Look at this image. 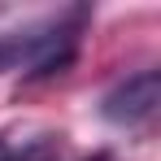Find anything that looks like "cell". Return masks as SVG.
Wrapping results in <instances>:
<instances>
[{
	"label": "cell",
	"instance_id": "obj_1",
	"mask_svg": "<svg viewBox=\"0 0 161 161\" xmlns=\"http://www.w3.org/2000/svg\"><path fill=\"white\" fill-rule=\"evenodd\" d=\"M157 105H161V74L157 70H139V74H131L126 83H118L105 96V118L135 126V122L153 118Z\"/></svg>",
	"mask_w": 161,
	"mask_h": 161
},
{
	"label": "cell",
	"instance_id": "obj_3",
	"mask_svg": "<svg viewBox=\"0 0 161 161\" xmlns=\"http://www.w3.org/2000/svg\"><path fill=\"white\" fill-rule=\"evenodd\" d=\"M92 161H105V157H92Z\"/></svg>",
	"mask_w": 161,
	"mask_h": 161
},
{
	"label": "cell",
	"instance_id": "obj_2",
	"mask_svg": "<svg viewBox=\"0 0 161 161\" xmlns=\"http://www.w3.org/2000/svg\"><path fill=\"white\" fill-rule=\"evenodd\" d=\"M4 157H9V153H4V144H0V161H4Z\"/></svg>",
	"mask_w": 161,
	"mask_h": 161
}]
</instances>
